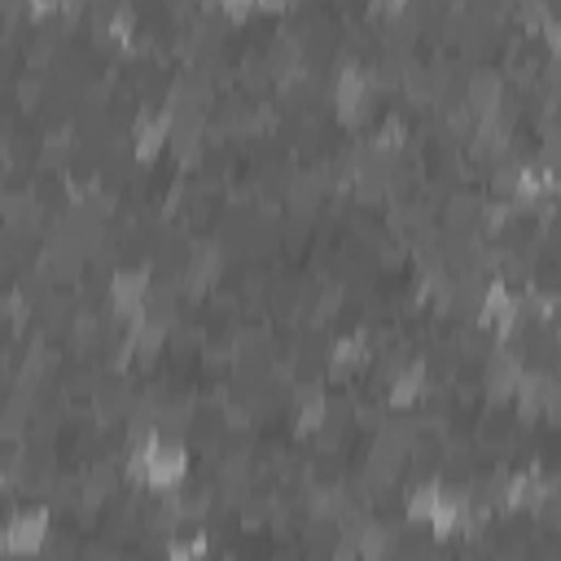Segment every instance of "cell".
Here are the masks:
<instances>
[{
    "instance_id": "6da1fadb",
    "label": "cell",
    "mask_w": 561,
    "mask_h": 561,
    "mask_svg": "<svg viewBox=\"0 0 561 561\" xmlns=\"http://www.w3.org/2000/svg\"><path fill=\"white\" fill-rule=\"evenodd\" d=\"M123 473H127V482H136L140 491H153V495L180 491L193 473V451L180 438H167V434L149 430L127 447Z\"/></svg>"
},
{
    "instance_id": "7a4b0ae2",
    "label": "cell",
    "mask_w": 561,
    "mask_h": 561,
    "mask_svg": "<svg viewBox=\"0 0 561 561\" xmlns=\"http://www.w3.org/2000/svg\"><path fill=\"white\" fill-rule=\"evenodd\" d=\"M53 539V513L48 504H22L0 522V557L9 561H31L48 548Z\"/></svg>"
},
{
    "instance_id": "3957f363",
    "label": "cell",
    "mask_w": 561,
    "mask_h": 561,
    "mask_svg": "<svg viewBox=\"0 0 561 561\" xmlns=\"http://www.w3.org/2000/svg\"><path fill=\"white\" fill-rule=\"evenodd\" d=\"M149 289H153V272H149L145 259L114 267L110 280H105V307H110V316L123 320V324L140 320L149 311Z\"/></svg>"
},
{
    "instance_id": "277c9868",
    "label": "cell",
    "mask_w": 561,
    "mask_h": 561,
    "mask_svg": "<svg viewBox=\"0 0 561 561\" xmlns=\"http://www.w3.org/2000/svg\"><path fill=\"white\" fill-rule=\"evenodd\" d=\"M329 408H333V390H329L324 373L302 377V381L289 390V425H294V434H302V438L320 434L324 421H329Z\"/></svg>"
},
{
    "instance_id": "5b68a950",
    "label": "cell",
    "mask_w": 561,
    "mask_h": 561,
    "mask_svg": "<svg viewBox=\"0 0 561 561\" xmlns=\"http://www.w3.org/2000/svg\"><path fill=\"white\" fill-rule=\"evenodd\" d=\"M167 145H171V114L162 110V101L140 105L131 118V158L140 167H153L167 158Z\"/></svg>"
},
{
    "instance_id": "8992f818",
    "label": "cell",
    "mask_w": 561,
    "mask_h": 561,
    "mask_svg": "<svg viewBox=\"0 0 561 561\" xmlns=\"http://www.w3.org/2000/svg\"><path fill=\"white\" fill-rule=\"evenodd\" d=\"M408 530H412V526H403L399 513L368 517V522L355 530V557H359V561H394V557L403 552Z\"/></svg>"
},
{
    "instance_id": "52a82bcc",
    "label": "cell",
    "mask_w": 561,
    "mask_h": 561,
    "mask_svg": "<svg viewBox=\"0 0 561 561\" xmlns=\"http://www.w3.org/2000/svg\"><path fill=\"white\" fill-rule=\"evenodd\" d=\"M425 394H430V364H425V355L403 359V364L390 368V377H386V408L390 412H412V408H421Z\"/></svg>"
},
{
    "instance_id": "ba28073f",
    "label": "cell",
    "mask_w": 561,
    "mask_h": 561,
    "mask_svg": "<svg viewBox=\"0 0 561 561\" xmlns=\"http://www.w3.org/2000/svg\"><path fill=\"white\" fill-rule=\"evenodd\" d=\"M162 561H210V535H206V526L180 530L175 539H167L162 543Z\"/></svg>"
}]
</instances>
